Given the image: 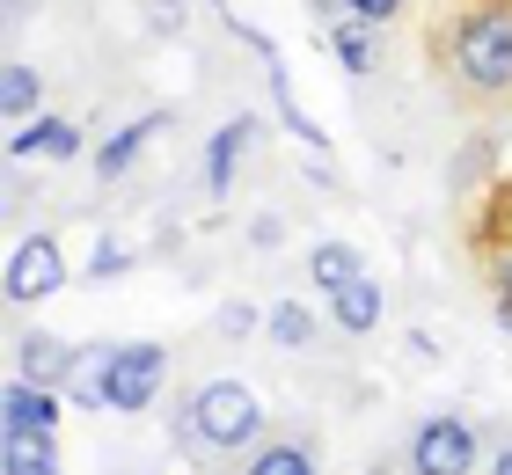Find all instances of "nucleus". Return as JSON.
Returning <instances> with one entry per match:
<instances>
[{
  "mask_svg": "<svg viewBox=\"0 0 512 475\" xmlns=\"http://www.w3.org/2000/svg\"><path fill=\"white\" fill-rule=\"evenodd\" d=\"M425 52L461 103L476 110L512 103V0H454L432 22Z\"/></svg>",
  "mask_w": 512,
  "mask_h": 475,
  "instance_id": "f257e3e1",
  "label": "nucleus"
},
{
  "mask_svg": "<svg viewBox=\"0 0 512 475\" xmlns=\"http://www.w3.org/2000/svg\"><path fill=\"white\" fill-rule=\"evenodd\" d=\"M161 380H169V344H96L74 366V395L88 410L139 417V410H154Z\"/></svg>",
  "mask_w": 512,
  "mask_h": 475,
  "instance_id": "f03ea898",
  "label": "nucleus"
},
{
  "mask_svg": "<svg viewBox=\"0 0 512 475\" xmlns=\"http://www.w3.org/2000/svg\"><path fill=\"white\" fill-rule=\"evenodd\" d=\"M183 439H191V454L235 461V454L271 439V410L242 388V380H198V388L183 395Z\"/></svg>",
  "mask_w": 512,
  "mask_h": 475,
  "instance_id": "7ed1b4c3",
  "label": "nucleus"
},
{
  "mask_svg": "<svg viewBox=\"0 0 512 475\" xmlns=\"http://www.w3.org/2000/svg\"><path fill=\"white\" fill-rule=\"evenodd\" d=\"M483 468V432L461 410H439L410 432V475H476Z\"/></svg>",
  "mask_w": 512,
  "mask_h": 475,
  "instance_id": "20e7f679",
  "label": "nucleus"
},
{
  "mask_svg": "<svg viewBox=\"0 0 512 475\" xmlns=\"http://www.w3.org/2000/svg\"><path fill=\"white\" fill-rule=\"evenodd\" d=\"M66 285V256H59V234H22L15 256H8V300L15 307H37Z\"/></svg>",
  "mask_w": 512,
  "mask_h": 475,
  "instance_id": "39448f33",
  "label": "nucleus"
},
{
  "mask_svg": "<svg viewBox=\"0 0 512 475\" xmlns=\"http://www.w3.org/2000/svg\"><path fill=\"white\" fill-rule=\"evenodd\" d=\"M74 366H81V351L66 344V337H52V329H22V337H15V380L66 388V380H74Z\"/></svg>",
  "mask_w": 512,
  "mask_h": 475,
  "instance_id": "423d86ee",
  "label": "nucleus"
},
{
  "mask_svg": "<svg viewBox=\"0 0 512 475\" xmlns=\"http://www.w3.org/2000/svg\"><path fill=\"white\" fill-rule=\"evenodd\" d=\"M242 475H322V446L315 432H271L264 446H249Z\"/></svg>",
  "mask_w": 512,
  "mask_h": 475,
  "instance_id": "0eeeda50",
  "label": "nucleus"
},
{
  "mask_svg": "<svg viewBox=\"0 0 512 475\" xmlns=\"http://www.w3.org/2000/svg\"><path fill=\"white\" fill-rule=\"evenodd\" d=\"M59 388H37V380H15L0 388V424H15V432H59Z\"/></svg>",
  "mask_w": 512,
  "mask_h": 475,
  "instance_id": "6e6552de",
  "label": "nucleus"
},
{
  "mask_svg": "<svg viewBox=\"0 0 512 475\" xmlns=\"http://www.w3.org/2000/svg\"><path fill=\"white\" fill-rule=\"evenodd\" d=\"M0 475H59V432H15V424H0Z\"/></svg>",
  "mask_w": 512,
  "mask_h": 475,
  "instance_id": "1a4fd4ad",
  "label": "nucleus"
},
{
  "mask_svg": "<svg viewBox=\"0 0 512 475\" xmlns=\"http://www.w3.org/2000/svg\"><path fill=\"white\" fill-rule=\"evenodd\" d=\"M22 154H52V161L81 154V125H74V117H37V125H22L8 139V161H22Z\"/></svg>",
  "mask_w": 512,
  "mask_h": 475,
  "instance_id": "9d476101",
  "label": "nucleus"
},
{
  "mask_svg": "<svg viewBox=\"0 0 512 475\" xmlns=\"http://www.w3.org/2000/svg\"><path fill=\"white\" fill-rule=\"evenodd\" d=\"M308 278H315V293H344V285L366 278V256L352 242H315L308 249Z\"/></svg>",
  "mask_w": 512,
  "mask_h": 475,
  "instance_id": "9b49d317",
  "label": "nucleus"
},
{
  "mask_svg": "<svg viewBox=\"0 0 512 475\" xmlns=\"http://www.w3.org/2000/svg\"><path fill=\"white\" fill-rule=\"evenodd\" d=\"M330 52H337V66L352 81H366L381 66V52H374V22H359V15H337L330 22Z\"/></svg>",
  "mask_w": 512,
  "mask_h": 475,
  "instance_id": "f8f14e48",
  "label": "nucleus"
},
{
  "mask_svg": "<svg viewBox=\"0 0 512 475\" xmlns=\"http://www.w3.org/2000/svg\"><path fill=\"white\" fill-rule=\"evenodd\" d=\"M154 125H161V117H132V125H118V132H110L103 147H96V176H103V183L132 176V161H139V147L154 139Z\"/></svg>",
  "mask_w": 512,
  "mask_h": 475,
  "instance_id": "ddd939ff",
  "label": "nucleus"
},
{
  "mask_svg": "<svg viewBox=\"0 0 512 475\" xmlns=\"http://www.w3.org/2000/svg\"><path fill=\"white\" fill-rule=\"evenodd\" d=\"M330 322L344 329V337H366V329H381V285L359 278V285H344V293H330Z\"/></svg>",
  "mask_w": 512,
  "mask_h": 475,
  "instance_id": "4468645a",
  "label": "nucleus"
},
{
  "mask_svg": "<svg viewBox=\"0 0 512 475\" xmlns=\"http://www.w3.org/2000/svg\"><path fill=\"white\" fill-rule=\"evenodd\" d=\"M249 117H235V125H220L213 132V147H205V190H227L235 183V169H242V147H249Z\"/></svg>",
  "mask_w": 512,
  "mask_h": 475,
  "instance_id": "2eb2a0df",
  "label": "nucleus"
},
{
  "mask_svg": "<svg viewBox=\"0 0 512 475\" xmlns=\"http://www.w3.org/2000/svg\"><path fill=\"white\" fill-rule=\"evenodd\" d=\"M37 103H44L37 66L30 59H8V66H0V117H37Z\"/></svg>",
  "mask_w": 512,
  "mask_h": 475,
  "instance_id": "dca6fc26",
  "label": "nucleus"
},
{
  "mask_svg": "<svg viewBox=\"0 0 512 475\" xmlns=\"http://www.w3.org/2000/svg\"><path fill=\"white\" fill-rule=\"evenodd\" d=\"M264 329H271L278 344H293V351H308V344H315V315H308V307H293V300H278Z\"/></svg>",
  "mask_w": 512,
  "mask_h": 475,
  "instance_id": "f3484780",
  "label": "nucleus"
},
{
  "mask_svg": "<svg viewBox=\"0 0 512 475\" xmlns=\"http://www.w3.org/2000/svg\"><path fill=\"white\" fill-rule=\"evenodd\" d=\"M344 15H359V22H374V30H381V22L403 15V0H344Z\"/></svg>",
  "mask_w": 512,
  "mask_h": 475,
  "instance_id": "a211bd4d",
  "label": "nucleus"
},
{
  "mask_svg": "<svg viewBox=\"0 0 512 475\" xmlns=\"http://www.w3.org/2000/svg\"><path fill=\"white\" fill-rule=\"evenodd\" d=\"M220 329H227V337H249V329H256V315H249V307H227V315H220Z\"/></svg>",
  "mask_w": 512,
  "mask_h": 475,
  "instance_id": "6ab92c4d",
  "label": "nucleus"
},
{
  "mask_svg": "<svg viewBox=\"0 0 512 475\" xmlns=\"http://www.w3.org/2000/svg\"><path fill=\"white\" fill-rule=\"evenodd\" d=\"M110 271H125V249H110V242H103V249H96V278H110Z\"/></svg>",
  "mask_w": 512,
  "mask_h": 475,
  "instance_id": "aec40b11",
  "label": "nucleus"
},
{
  "mask_svg": "<svg viewBox=\"0 0 512 475\" xmlns=\"http://www.w3.org/2000/svg\"><path fill=\"white\" fill-rule=\"evenodd\" d=\"M491 475H512V439H498V446H491Z\"/></svg>",
  "mask_w": 512,
  "mask_h": 475,
  "instance_id": "412c9836",
  "label": "nucleus"
},
{
  "mask_svg": "<svg viewBox=\"0 0 512 475\" xmlns=\"http://www.w3.org/2000/svg\"><path fill=\"white\" fill-rule=\"evenodd\" d=\"M147 8H154V15H169V22H176V0H147Z\"/></svg>",
  "mask_w": 512,
  "mask_h": 475,
  "instance_id": "4be33fe9",
  "label": "nucleus"
},
{
  "mask_svg": "<svg viewBox=\"0 0 512 475\" xmlns=\"http://www.w3.org/2000/svg\"><path fill=\"white\" fill-rule=\"evenodd\" d=\"M315 8H322V15H344V0H315Z\"/></svg>",
  "mask_w": 512,
  "mask_h": 475,
  "instance_id": "5701e85b",
  "label": "nucleus"
},
{
  "mask_svg": "<svg viewBox=\"0 0 512 475\" xmlns=\"http://www.w3.org/2000/svg\"><path fill=\"white\" fill-rule=\"evenodd\" d=\"M8 8H30V0H8Z\"/></svg>",
  "mask_w": 512,
  "mask_h": 475,
  "instance_id": "b1692460",
  "label": "nucleus"
},
{
  "mask_svg": "<svg viewBox=\"0 0 512 475\" xmlns=\"http://www.w3.org/2000/svg\"><path fill=\"white\" fill-rule=\"evenodd\" d=\"M381 475H388V468H381Z\"/></svg>",
  "mask_w": 512,
  "mask_h": 475,
  "instance_id": "393cba45",
  "label": "nucleus"
}]
</instances>
